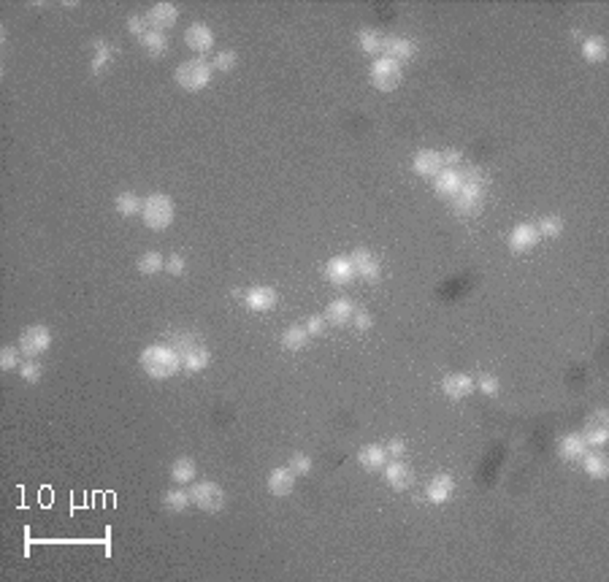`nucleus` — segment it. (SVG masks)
Returning <instances> with one entry per match:
<instances>
[{
	"label": "nucleus",
	"mask_w": 609,
	"mask_h": 582,
	"mask_svg": "<svg viewBox=\"0 0 609 582\" xmlns=\"http://www.w3.org/2000/svg\"><path fill=\"white\" fill-rule=\"evenodd\" d=\"M582 54H585L588 63H604L607 60V41L601 36H590L582 44Z\"/></svg>",
	"instance_id": "obj_30"
},
{
	"label": "nucleus",
	"mask_w": 609,
	"mask_h": 582,
	"mask_svg": "<svg viewBox=\"0 0 609 582\" xmlns=\"http://www.w3.org/2000/svg\"><path fill=\"white\" fill-rule=\"evenodd\" d=\"M582 466H585V471L593 477V480H607L609 474V460L604 452H588L582 460H579Z\"/></svg>",
	"instance_id": "obj_24"
},
{
	"label": "nucleus",
	"mask_w": 609,
	"mask_h": 582,
	"mask_svg": "<svg viewBox=\"0 0 609 582\" xmlns=\"http://www.w3.org/2000/svg\"><path fill=\"white\" fill-rule=\"evenodd\" d=\"M309 339H311V336L306 333V328H298V325H296V328H287V331H285L282 347L290 350V352H301L306 344H309Z\"/></svg>",
	"instance_id": "obj_29"
},
{
	"label": "nucleus",
	"mask_w": 609,
	"mask_h": 582,
	"mask_svg": "<svg viewBox=\"0 0 609 582\" xmlns=\"http://www.w3.org/2000/svg\"><path fill=\"white\" fill-rule=\"evenodd\" d=\"M293 488H296V474L290 471V466L274 469L268 474V491H271V495H290Z\"/></svg>",
	"instance_id": "obj_21"
},
{
	"label": "nucleus",
	"mask_w": 609,
	"mask_h": 582,
	"mask_svg": "<svg viewBox=\"0 0 609 582\" xmlns=\"http://www.w3.org/2000/svg\"><path fill=\"white\" fill-rule=\"evenodd\" d=\"M201 342H198V336L195 333H174L171 336V347L176 350V355L181 358V355H187L192 347H198Z\"/></svg>",
	"instance_id": "obj_35"
},
{
	"label": "nucleus",
	"mask_w": 609,
	"mask_h": 582,
	"mask_svg": "<svg viewBox=\"0 0 609 582\" xmlns=\"http://www.w3.org/2000/svg\"><path fill=\"white\" fill-rule=\"evenodd\" d=\"M141 217L146 227L152 230H166L168 225L174 223V201L163 192H155L144 201V209H141Z\"/></svg>",
	"instance_id": "obj_3"
},
{
	"label": "nucleus",
	"mask_w": 609,
	"mask_h": 582,
	"mask_svg": "<svg viewBox=\"0 0 609 582\" xmlns=\"http://www.w3.org/2000/svg\"><path fill=\"white\" fill-rule=\"evenodd\" d=\"M290 471H293L296 477H298V474H301V477H306V474L311 471V458H309V455H304V452L293 455V458H290Z\"/></svg>",
	"instance_id": "obj_41"
},
{
	"label": "nucleus",
	"mask_w": 609,
	"mask_h": 582,
	"mask_svg": "<svg viewBox=\"0 0 609 582\" xmlns=\"http://www.w3.org/2000/svg\"><path fill=\"white\" fill-rule=\"evenodd\" d=\"M452 491H455V480L450 474H436L425 488V498L439 506V504H447L452 498Z\"/></svg>",
	"instance_id": "obj_16"
},
{
	"label": "nucleus",
	"mask_w": 609,
	"mask_h": 582,
	"mask_svg": "<svg viewBox=\"0 0 609 582\" xmlns=\"http://www.w3.org/2000/svg\"><path fill=\"white\" fill-rule=\"evenodd\" d=\"M236 52L233 49H225V52H219L217 57H214V63H212V68H217L222 74H228V71H233L236 68Z\"/></svg>",
	"instance_id": "obj_38"
},
{
	"label": "nucleus",
	"mask_w": 609,
	"mask_h": 582,
	"mask_svg": "<svg viewBox=\"0 0 609 582\" xmlns=\"http://www.w3.org/2000/svg\"><path fill=\"white\" fill-rule=\"evenodd\" d=\"M441 390H444L447 399L461 401V399H469L474 393V379L469 374H447L441 379Z\"/></svg>",
	"instance_id": "obj_9"
},
{
	"label": "nucleus",
	"mask_w": 609,
	"mask_h": 582,
	"mask_svg": "<svg viewBox=\"0 0 609 582\" xmlns=\"http://www.w3.org/2000/svg\"><path fill=\"white\" fill-rule=\"evenodd\" d=\"M52 347V331L46 325H30L19 336V350L25 358H38Z\"/></svg>",
	"instance_id": "obj_5"
},
{
	"label": "nucleus",
	"mask_w": 609,
	"mask_h": 582,
	"mask_svg": "<svg viewBox=\"0 0 609 582\" xmlns=\"http://www.w3.org/2000/svg\"><path fill=\"white\" fill-rule=\"evenodd\" d=\"M482 192H485V187H479V184H463L461 192L452 198L455 212L458 214H477L482 209Z\"/></svg>",
	"instance_id": "obj_8"
},
{
	"label": "nucleus",
	"mask_w": 609,
	"mask_h": 582,
	"mask_svg": "<svg viewBox=\"0 0 609 582\" xmlns=\"http://www.w3.org/2000/svg\"><path fill=\"white\" fill-rule=\"evenodd\" d=\"M322 331H325V317H309L306 333H309V336H320Z\"/></svg>",
	"instance_id": "obj_47"
},
{
	"label": "nucleus",
	"mask_w": 609,
	"mask_h": 582,
	"mask_svg": "<svg viewBox=\"0 0 609 582\" xmlns=\"http://www.w3.org/2000/svg\"><path fill=\"white\" fill-rule=\"evenodd\" d=\"M357 44H360V49H363L366 54H379L382 41H379V36H377L374 30H360V33H357Z\"/></svg>",
	"instance_id": "obj_36"
},
{
	"label": "nucleus",
	"mask_w": 609,
	"mask_h": 582,
	"mask_svg": "<svg viewBox=\"0 0 609 582\" xmlns=\"http://www.w3.org/2000/svg\"><path fill=\"white\" fill-rule=\"evenodd\" d=\"M479 390H482L485 396H498L501 382H498L493 374H482V377H479Z\"/></svg>",
	"instance_id": "obj_42"
},
{
	"label": "nucleus",
	"mask_w": 609,
	"mask_h": 582,
	"mask_svg": "<svg viewBox=\"0 0 609 582\" xmlns=\"http://www.w3.org/2000/svg\"><path fill=\"white\" fill-rule=\"evenodd\" d=\"M593 423H601V425H607V420H609V414H607V409H596L593 412V417H590Z\"/></svg>",
	"instance_id": "obj_49"
},
{
	"label": "nucleus",
	"mask_w": 609,
	"mask_h": 582,
	"mask_svg": "<svg viewBox=\"0 0 609 582\" xmlns=\"http://www.w3.org/2000/svg\"><path fill=\"white\" fill-rule=\"evenodd\" d=\"M401 79H403V68H401L398 60H392V57H377L374 60V65H371V85L377 90H395L401 85Z\"/></svg>",
	"instance_id": "obj_4"
},
{
	"label": "nucleus",
	"mask_w": 609,
	"mask_h": 582,
	"mask_svg": "<svg viewBox=\"0 0 609 582\" xmlns=\"http://www.w3.org/2000/svg\"><path fill=\"white\" fill-rule=\"evenodd\" d=\"M539 238H542V233H539V227H536V225L522 223V225H518V227L512 230V236H509V247H512V252H515V255H522V252L533 249V247L539 244Z\"/></svg>",
	"instance_id": "obj_10"
},
{
	"label": "nucleus",
	"mask_w": 609,
	"mask_h": 582,
	"mask_svg": "<svg viewBox=\"0 0 609 582\" xmlns=\"http://www.w3.org/2000/svg\"><path fill=\"white\" fill-rule=\"evenodd\" d=\"M406 452V445L401 442V439H392L390 445H388V455H392V458H401Z\"/></svg>",
	"instance_id": "obj_48"
},
{
	"label": "nucleus",
	"mask_w": 609,
	"mask_h": 582,
	"mask_svg": "<svg viewBox=\"0 0 609 582\" xmlns=\"http://www.w3.org/2000/svg\"><path fill=\"white\" fill-rule=\"evenodd\" d=\"M144 16H146V22H149L152 30L163 33V30H168V27H174L176 25V19H179V8H176L174 3H155Z\"/></svg>",
	"instance_id": "obj_7"
},
{
	"label": "nucleus",
	"mask_w": 609,
	"mask_h": 582,
	"mask_svg": "<svg viewBox=\"0 0 609 582\" xmlns=\"http://www.w3.org/2000/svg\"><path fill=\"white\" fill-rule=\"evenodd\" d=\"M138 363L146 371V377H152V379H171L176 371L181 368V358L176 355V350L171 344H149L141 352Z\"/></svg>",
	"instance_id": "obj_1"
},
{
	"label": "nucleus",
	"mask_w": 609,
	"mask_h": 582,
	"mask_svg": "<svg viewBox=\"0 0 609 582\" xmlns=\"http://www.w3.org/2000/svg\"><path fill=\"white\" fill-rule=\"evenodd\" d=\"M163 269H166V260H163L160 252H146V255L138 258V271H141L144 276H152V273H157V271Z\"/></svg>",
	"instance_id": "obj_34"
},
{
	"label": "nucleus",
	"mask_w": 609,
	"mask_h": 582,
	"mask_svg": "<svg viewBox=\"0 0 609 582\" xmlns=\"http://www.w3.org/2000/svg\"><path fill=\"white\" fill-rule=\"evenodd\" d=\"M385 480H388V485H390L392 491H406V488H412V482H414V474H412V469L403 463V460H390L385 469Z\"/></svg>",
	"instance_id": "obj_12"
},
{
	"label": "nucleus",
	"mask_w": 609,
	"mask_h": 582,
	"mask_svg": "<svg viewBox=\"0 0 609 582\" xmlns=\"http://www.w3.org/2000/svg\"><path fill=\"white\" fill-rule=\"evenodd\" d=\"M417 54V44L409 38H385L379 46V57H392V60H409Z\"/></svg>",
	"instance_id": "obj_17"
},
{
	"label": "nucleus",
	"mask_w": 609,
	"mask_h": 582,
	"mask_svg": "<svg viewBox=\"0 0 609 582\" xmlns=\"http://www.w3.org/2000/svg\"><path fill=\"white\" fill-rule=\"evenodd\" d=\"M536 227H539V233H542V236L555 238V236H561V230H564V220H561V217H544V220L536 225Z\"/></svg>",
	"instance_id": "obj_40"
},
{
	"label": "nucleus",
	"mask_w": 609,
	"mask_h": 582,
	"mask_svg": "<svg viewBox=\"0 0 609 582\" xmlns=\"http://www.w3.org/2000/svg\"><path fill=\"white\" fill-rule=\"evenodd\" d=\"M349 263H352L355 273L363 276V279H377V276H379V260H377L368 249H363V247H357V249L349 255Z\"/></svg>",
	"instance_id": "obj_15"
},
{
	"label": "nucleus",
	"mask_w": 609,
	"mask_h": 582,
	"mask_svg": "<svg viewBox=\"0 0 609 582\" xmlns=\"http://www.w3.org/2000/svg\"><path fill=\"white\" fill-rule=\"evenodd\" d=\"M352 322H355V328H357V331H368V328L374 325L371 314L363 312V309H355V314H352Z\"/></svg>",
	"instance_id": "obj_44"
},
{
	"label": "nucleus",
	"mask_w": 609,
	"mask_h": 582,
	"mask_svg": "<svg viewBox=\"0 0 609 582\" xmlns=\"http://www.w3.org/2000/svg\"><path fill=\"white\" fill-rule=\"evenodd\" d=\"M92 49H95V54H92L89 71L98 76V74L106 68V63H111V57H114V46L109 44V41H103V38H95V41H92Z\"/></svg>",
	"instance_id": "obj_25"
},
{
	"label": "nucleus",
	"mask_w": 609,
	"mask_h": 582,
	"mask_svg": "<svg viewBox=\"0 0 609 582\" xmlns=\"http://www.w3.org/2000/svg\"><path fill=\"white\" fill-rule=\"evenodd\" d=\"M588 452H590V447L585 445L582 434H568V436H561V439H558V455H561L564 460H582Z\"/></svg>",
	"instance_id": "obj_19"
},
{
	"label": "nucleus",
	"mask_w": 609,
	"mask_h": 582,
	"mask_svg": "<svg viewBox=\"0 0 609 582\" xmlns=\"http://www.w3.org/2000/svg\"><path fill=\"white\" fill-rule=\"evenodd\" d=\"M441 163L450 166V168H455L458 163H463V152H461V149H447V152L441 155Z\"/></svg>",
	"instance_id": "obj_46"
},
{
	"label": "nucleus",
	"mask_w": 609,
	"mask_h": 582,
	"mask_svg": "<svg viewBox=\"0 0 609 582\" xmlns=\"http://www.w3.org/2000/svg\"><path fill=\"white\" fill-rule=\"evenodd\" d=\"M325 276H328V282H333L336 287H344L357 273L352 269L349 258H333V260H328V266H325Z\"/></svg>",
	"instance_id": "obj_18"
},
{
	"label": "nucleus",
	"mask_w": 609,
	"mask_h": 582,
	"mask_svg": "<svg viewBox=\"0 0 609 582\" xmlns=\"http://www.w3.org/2000/svg\"><path fill=\"white\" fill-rule=\"evenodd\" d=\"M279 295L274 287H252L244 293V304L252 309V312H271L276 306Z\"/></svg>",
	"instance_id": "obj_13"
},
{
	"label": "nucleus",
	"mask_w": 609,
	"mask_h": 582,
	"mask_svg": "<svg viewBox=\"0 0 609 582\" xmlns=\"http://www.w3.org/2000/svg\"><path fill=\"white\" fill-rule=\"evenodd\" d=\"M352 314H355V304H352L349 298H336V301L328 306V312H325V322H331V325H347L349 320H352Z\"/></svg>",
	"instance_id": "obj_23"
},
{
	"label": "nucleus",
	"mask_w": 609,
	"mask_h": 582,
	"mask_svg": "<svg viewBox=\"0 0 609 582\" xmlns=\"http://www.w3.org/2000/svg\"><path fill=\"white\" fill-rule=\"evenodd\" d=\"M209 360H212V355H209V350L203 347V344H198V347H192L187 355H181V368H187V371H203L206 366H209Z\"/></svg>",
	"instance_id": "obj_27"
},
{
	"label": "nucleus",
	"mask_w": 609,
	"mask_h": 582,
	"mask_svg": "<svg viewBox=\"0 0 609 582\" xmlns=\"http://www.w3.org/2000/svg\"><path fill=\"white\" fill-rule=\"evenodd\" d=\"M357 460L366 471H382L388 466V449L379 447V445H366V447L357 452Z\"/></svg>",
	"instance_id": "obj_20"
},
{
	"label": "nucleus",
	"mask_w": 609,
	"mask_h": 582,
	"mask_svg": "<svg viewBox=\"0 0 609 582\" xmlns=\"http://www.w3.org/2000/svg\"><path fill=\"white\" fill-rule=\"evenodd\" d=\"M19 374H22V379H25V382H38V379H41V374H44V368H41V363H38V360H25V363L19 366Z\"/></svg>",
	"instance_id": "obj_39"
},
{
	"label": "nucleus",
	"mask_w": 609,
	"mask_h": 582,
	"mask_svg": "<svg viewBox=\"0 0 609 582\" xmlns=\"http://www.w3.org/2000/svg\"><path fill=\"white\" fill-rule=\"evenodd\" d=\"M166 271L174 273V276H181V273H184V258H181V255H171V258L166 260Z\"/></svg>",
	"instance_id": "obj_45"
},
{
	"label": "nucleus",
	"mask_w": 609,
	"mask_h": 582,
	"mask_svg": "<svg viewBox=\"0 0 609 582\" xmlns=\"http://www.w3.org/2000/svg\"><path fill=\"white\" fill-rule=\"evenodd\" d=\"M582 439H585L588 447H604L609 439V428L601 425V423L588 420V425H585V431H582Z\"/></svg>",
	"instance_id": "obj_28"
},
{
	"label": "nucleus",
	"mask_w": 609,
	"mask_h": 582,
	"mask_svg": "<svg viewBox=\"0 0 609 582\" xmlns=\"http://www.w3.org/2000/svg\"><path fill=\"white\" fill-rule=\"evenodd\" d=\"M195 471H198V466H195L192 458H179L171 466V480L176 485H190L195 480Z\"/></svg>",
	"instance_id": "obj_26"
},
{
	"label": "nucleus",
	"mask_w": 609,
	"mask_h": 582,
	"mask_svg": "<svg viewBox=\"0 0 609 582\" xmlns=\"http://www.w3.org/2000/svg\"><path fill=\"white\" fill-rule=\"evenodd\" d=\"M128 30H131L133 36H138V38H144L152 27H149V22H146V16H131L128 19Z\"/></svg>",
	"instance_id": "obj_43"
},
{
	"label": "nucleus",
	"mask_w": 609,
	"mask_h": 582,
	"mask_svg": "<svg viewBox=\"0 0 609 582\" xmlns=\"http://www.w3.org/2000/svg\"><path fill=\"white\" fill-rule=\"evenodd\" d=\"M114 206H117V212L122 217H133V214H141L144 201H138V195H133V192H122V195H117Z\"/></svg>",
	"instance_id": "obj_32"
},
{
	"label": "nucleus",
	"mask_w": 609,
	"mask_h": 582,
	"mask_svg": "<svg viewBox=\"0 0 609 582\" xmlns=\"http://www.w3.org/2000/svg\"><path fill=\"white\" fill-rule=\"evenodd\" d=\"M436 192L441 195V198H455L458 192H461V187H463V179H461V171H455V168H444L439 177H436Z\"/></svg>",
	"instance_id": "obj_22"
},
{
	"label": "nucleus",
	"mask_w": 609,
	"mask_h": 582,
	"mask_svg": "<svg viewBox=\"0 0 609 582\" xmlns=\"http://www.w3.org/2000/svg\"><path fill=\"white\" fill-rule=\"evenodd\" d=\"M190 493H184V491H166L163 493V506L168 509V512H184L187 506H190Z\"/></svg>",
	"instance_id": "obj_33"
},
{
	"label": "nucleus",
	"mask_w": 609,
	"mask_h": 582,
	"mask_svg": "<svg viewBox=\"0 0 609 582\" xmlns=\"http://www.w3.org/2000/svg\"><path fill=\"white\" fill-rule=\"evenodd\" d=\"M414 174L425 177V179H436L441 171H444V163H441V152H434V149H423L417 157H414Z\"/></svg>",
	"instance_id": "obj_14"
},
{
	"label": "nucleus",
	"mask_w": 609,
	"mask_h": 582,
	"mask_svg": "<svg viewBox=\"0 0 609 582\" xmlns=\"http://www.w3.org/2000/svg\"><path fill=\"white\" fill-rule=\"evenodd\" d=\"M176 85L184 87L187 92H198L203 90L209 82H212V65L201 57L195 60H184L179 68H176Z\"/></svg>",
	"instance_id": "obj_2"
},
{
	"label": "nucleus",
	"mask_w": 609,
	"mask_h": 582,
	"mask_svg": "<svg viewBox=\"0 0 609 582\" xmlns=\"http://www.w3.org/2000/svg\"><path fill=\"white\" fill-rule=\"evenodd\" d=\"M184 44L190 46L195 54H203V52H209V49L214 46V33H212V27L195 22V25L187 27V33H184Z\"/></svg>",
	"instance_id": "obj_11"
},
{
	"label": "nucleus",
	"mask_w": 609,
	"mask_h": 582,
	"mask_svg": "<svg viewBox=\"0 0 609 582\" xmlns=\"http://www.w3.org/2000/svg\"><path fill=\"white\" fill-rule=\"evenodd\" d=\"M19 355H22L19 347H3V350H0V368H3V371L19 368V366H22V363H19Z\"/></svg>",
	"instance_id": "obj_37"
},
{
	"label": "nucleus",
	"mask_w": 609,
	"mask_h": 582,
	"mask_svg": "<svg viewBox=\"0 0 609 582\" xmlns=\"http://www.w3.org/2000/svg\"><path fill=\"white\" fill-rule=\"evenodd\" d=\"M190 498L198 509L209 512V515H217L225 509V491L219 488L217 482H198L192 491H190Z\"/></svg>",
	"instance_id": "obj_6"
},
{
	"label": "nucleus",
	"mask_w": 609,
	"mask_h": 582,
	"mask_svg": "<svg viewBox=\"0 0 609 582\" xmlns=\"http://www.w3.org/2000/svg\"><path fill=\"white\" fill-rule=\"evenodd\" d=\"M141 46L152 54V57H163L168 52V38L166 33H157V30H149L144 38H141Z\"/></svg>",
	"instance_id": "obj_31"
}]
</instances>
